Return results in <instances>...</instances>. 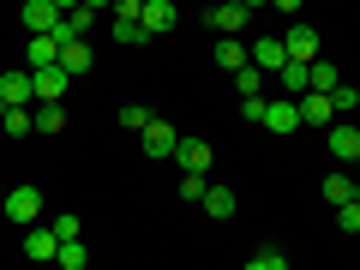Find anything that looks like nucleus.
<instances>
[{"label": "nucleus", "instance_id": "1", "mask_svg": "<svg viewBox=\"0 0 360 270\" xmlns=\"http://www.w3.org/2000/svg\"><path fill=\"white\" fill-rule=\"evenodd\" d=\"M0 210H6L18 229H37V222H42V193L30 186V180H25V186H6V205H0Z\"/></svg>", "mask_w": 360, "mask_h": 270}, {"label": "nucleus", "instance_id": "2", "mask_svg": "<svg viewBox=\"0 0 360 270\" xmlns=\"http://www.w3.org/2000/svg\"><path fill=\"white\" fill-rule=\"evenodd\" d=\"M25 30L30 37H54V30H60V18H66V0H25Z\"/></svg>", "mask_w": 360, "mask_h": 270}, {"label": "nucleus", "instance_id": "3", "mask_svg": "<svg viewBox=\"0 0 360 270\" xmlns=\"http://www.w3.org/2000/svg\"><path fill=\"white\" fill-rule=\"evenodd\" d=\"M115 42H127V49H144V0H120L115 6Z\"/></svg>", "mask_w": 360, "mask_h": 270}, {"label": "nucleus", "instance_id": "4", "mask_svg": "<svg viewBox=\"0 0 360 270\" xmlns=\"http://www.w3.org/2000/svg\"><path fill=\"white\" fill-rule=\"evenodd\" d=\"M283 49H288V66H312V60H324L319 30H312V25H288V30H283Z\"/></svg>", "mask_w": 360, "mask_h": 270}, {"label": "nucleus", "instance_id": "5", "mask_svg": "<svg viewBox=\"0 0 360 270\" xmlns=\"http://www.w3.org/2000/svg\"><path fill=\"white\" fill-rule=\"evenodd\" d=\"M258 127L276 132V139L300 132V103H288V96H264V120H258Z\"/></svg>", "mask_w": 360, "mask_h": 270}, {"label": "nucleus", "instance_id": "6", "mask_svg": "<svg viewBox=\"0 0 360 270\" xmlns=\"http://www.w3.org/2000/svg\"><path fill=\"white\" fill-rule=\"evenodd\" d=\"M37 103V78L18 66V72H0V108H30Z\"/></svg>", "mask_w": 360, "mask_h": 270}, {"label": "nucleus", "instance_id": "7", "mask_svg": "<svg viewBox=\"0 0 360 270\" xmlns=\"http://www.w3.org/2000/svg\"><path fill=\"white\" fill-rule=\"evenodd\" d=\"M246 49H252V66H258L264 78L288 66V49H283V37H258V42H246Z\"/></svg>", "mask_w": 360, "mask_h": 270}, {"label": "nucleus", "instance_id": "8", "mask_svg": "<svg viewBox=\"0 0 360 270\" xmlns=\"http://www.w3.org/2000/svg\"><path fill=\"white\" fill-rule=\"evenodd\" d=\"M139 144H144V156H156V162H162V156H174V150H180V132L168 127V120H150Z\"/></svg>", "mask_w": 360, "mask_h": 270}, {"label": "nucleus", "instance_id": "9", "mask_svg": "<svg viewBox=\"0 0 360 270\" xmlns=\"http://www.w3.org/2000/svg\"><path fill=\"white\" fill-rule=\"evenodd\" d=\"M324 144H330V156H336V162H360V127H354V120H336Z\"/></svg>", "mask_w": 360, "mask_h": 270}, {"label": "nucleus", "instance_id": "10", "mask_svg": "<svg viewBox=\"0 0 360 270\" xmlns=\"http://www.w3.org/2000/svg\"><path fill=\"white\" fill-rule=\"evenodd\" d=\"M49 66H60V37H30L25 72H49Z\"/></svg>", "mask_w": 360, "mask_h": 270}, {"label": "nucleus", "instance_id": "11", "mask_svg": "<svg viewBox=\"0 0 360 270\" xmlns=\"http://www.w3.org/2000/svg\"><path fill=\"white\" fill-rule=\"evenodd\" d=\"M25 252L37 258V264H54V258H60V240H54V229H49V222L25 229Z\"/></svg>", "mask_w": 360, "mask_h": 270}, {"label": "nucleus", "instance_id": "12", "mask_svg": "<svg viewBox=\"0 0 360 270\" xmlns=\"http://www.w3.org/2000/svg\"><path fill=\"white\" fill-rule=\"evenodd\" d=\"M174 25H180L174 0H144V37H168Z\"/></svg>", "mask_w": 360, "mask_h": 270}, {"label": "nucleus", "instance_id": "13", "mask_svg": "<svg viewBox=\"0 0 360 270\" xmlns=\"http://www.w3.org/2000/svg\"><path fill=\"white\" fill-rule=\"evenodd\" d=\"M300 127H324V132H330V127H336V108H330V96L307 90V96H300Z\"/></svg>", "mask_w": 360, "mask_h": 270}, {"label": "nucleus", "instance_id": "14", "mask_svg": "<svg viewBox=\"0 0 360 270\" xmlns=\"http://www.w3.org/2000/svg\"><path fill=\"white\" fill-rule=\"evenodd\" d=\"M252 18V6H210L205 13V25L217 30V37H240V25Z\"/></svg>", "mask_w": 360, "mask_h": 270}, {"label": "nucleus", "instance_id": "15", "mask_svg": "<svg viewBox=\"0 0 360 270\" xmlns=\"http://www.w3.org/2000/svg\"><path fill=\"white\" fill-rule=\"evenodd\" d=\"M174 162H180V174H210V144L205 139H180Z\"/></svg>", "mask_w": 360, "mask_h": 270}, {"label": "nucleus", "instance_id": "16", "mask_svg": "<svg viewBox=\"0 0 360 270\" xmlns=\"http://www.w3.org/2000/svg\"><path fill=\"white\" fill-rule=\"evenodd\" d=\"M30 78H37V103L60 108V96H66V84H72V78H66L60 66H49V72H30Z\"/></svg>", "mask_w": 360, "mask_h": 270}, {"label": "nucleus", "instance_id": "17", "mask_svg": "<svg viewBox=\"0 0 360 270\" xmlns=\"http://www.w3.org/2000/svg\"><path fill=\"white\" fill-rule=\"evenodd\" d=\"M217 66L222 72H246V66H252V49H246L240 37H222L217 42Z\"/></svg>", "mask_w": 360, "mask_h": 270}, {"label": "nucleus", "instance_id": "18", "mask_svg": "<svg viewBox=\"0 0 360 270\" xmlns=\"http://www.w3.org/2000/svg\"><path fill=\"white\" fill-rule=\"evenodd\" d=\"M276 84H283L288 103H300V96L312 90V66H283V72H276Z\"/></svg>", "mask_w": 360, "mask_h": 270}, {"label": "nucleus", "instance_id": "19", "mask_svg": "<svg viewBox=\"0 0 360 270\" xmlns=\"http://www.w3.org/2000/svg\"><path fill=\"white\" fill-rule=\"evenodd\" d=\"M90 66H96V60H90V42H66V49H60V72L66 78H84Z\"/></svg>", "mask_w": 360, "mask_h": 270}, {"label": "nucleus", "instance_id": "20", "mask_svg": "<svg viewBox=\"0 0 360 270\" xmlns=\"http://www.w3.org/2000/svg\"><path fill=\"white\" fill-rule=\"evenodd\" d=\"M0 132H6V139H30V132H37V108H6V115H0Z\"/></svg>", "mask_w": 360, "mask_h": 270}, {"label": "nucleus", "instance_id": "21", "mask_svg": "<svg viewBox=\"0 0 360 270\" xmlns=\"http://www.w3.org/2000/svg\"><path fill=\"white\" fill-rule=\"evenodd\" d=\"M324 205H336V210L354 205V180L348 174H324Z\"/></svg>", "mask_w": 360, "mask_h": 270}, {"label": "nucleus", "instance_id": "22", "mask_svg": "<svg viewBox=\"0 0 360 270\" xmlns=\"http://www.w3.org/2000/svg\"><path fill=\"white\" fill-rule=\"evenodd\" d=\"M234 90H240V103H264V72H258V66L234 72Z\"/></svg>", "mask_w": 360, "mask_h": 270}, {"label": "nucleus", "instance_id": "23", "mask_svg": "<svg viewBox=\"0 0 360 270\" xmlns=\"http://www.w3.org/2000/svg\"><path fill=\"white\" fill-rule=\"evenodd\" d=\"M205 217H217V222L234 217V193H229V186H210V193H205Z\"/></svg>", "mask_w": 360, "mask_h": 270}, {"label": "nucleus", "instance_id": "24", "mask_svg": "<svg viewBox=\"0 0 360 270\" xmlns=\"http://www.w3.org/2000/svg\"><path fill=\"white\" fill-rule=\"evenodd\" d=\"M49 229H54V240L66 246V240H78V234H84V222H78L72 210H60V217H49Z\"/></svg>", "mask_w": 360, "mask_h": 270}, {"label": "nucleus", "instance_id": "25", "mask_svg": "<svg viewBox=\"0 0 360 270\" xmlns=\"http://www.w3.org/2000/svg\"><path fill=\"white\" fill-rule=\"evenodd\" d=\"M240 270H288V258L283 252H276V246H258V252L252 258H246V264Z\"/></svg>", "mask_w": 360, "mask_h": 270}, {"label": "nucleus", "instance_id": "26", "mask_svg": "<svg viewBox=\"0 0 360 270\" xmlns=\"http://www.w3.org/2000/svg\"><path fill=\"white\" fill-rule=\"evenodd\" d=\"M37 132H66V103H60V108L37 103Z\"/></svg>", "mask_w": 360, "mask_h": 270}, {"label": "nucleus", "instance_id": "27", "mask_svg": "<svg viewBox=\"0 0 360 270\" xmlns=\"http://www.w3.org/2000/svg\"><path fill=\"white\" fill-rule=\"evenodd\" d=\"M336 84H342V78H336V66H330V60H312V90H319V96H330Z\"/></svg>", "mask_w": 360, "mask_h": 270}, {"label": "nucleus", "instance_id": "28", "mask_svg": "<svg viewBox=\"0 0 360 270\" xmlns=\"http://www.w3.org/2000/svg\"><path fill=\"white\" fill-rule=\"evenodd\" d=\"M150 108H139V103H127V108H120V127H127V132H139V139H144V127H150Z\"/></svg>", "mask_w": 360, "mask_h": 270}, {"label": "nucleus", "instance_id": "29", "mask_svg": "<svg viewBox=\"0 0 360 270\" xmlns=\"http://www.w3.org/2000/svg\"><path fill=\"white\" fill-rule=\"evenodd\" d=\"M205 193H210L205 174H180V198H186V205H205Z\"/></svg>", "mask_w": 360, "mask_h": 270}, {"label": "nucleus", "instance_id": "30", "mask_svg": "<svg viewBox=\"0 0 360 270\" xmlns=\"http://www.w3.org/2000/svg\"><path fill=\"white\" fill-rule=\"evenodd\" d=\"M330 108H336V115H354V108H360V90L354 84H336L330 90Z\"/></svg>", "mask_w": 360, "mask_h": 270}, {"label": "nucleus", "instance_id": "31", "mask_svg": "<svg viewBox=\"0 0 360 270\" xmlns=\"http://www.w3.org/2000/svg\"><path fill=\"white\" fill-rule=\"evenodd\" d=\"M54 264H60V270H84V240H66Z\"/></svg>", "mask_w": 360, "mask_h": 270}, {"label": "nucleus", "instance_id": "32", "mask_svg": "<svg viewBox=\"0 0 360 270\" xmlns=\"http://www.w3.org/2000/svg\"><path fill=\"white\" fill-rule=\"evenodd\" d=\"M336 229H342V234H354V240H360V205H342V210H336Z\"/></svg>", "mask_w": 360, "mask_h": 270}, {"label": "nucleus", "instance_id": "33", "mask_svg": "<svg viewBox=\"0 0 360 270\" xmlns=\"http://www.w3.org/2000/svg\"><path fill=\"white\" fill-rule=\"evenodd\" d=\"M354 205H360V180H354Z\"/></svg>", "mask_w": 360, "mask_h": 270}, {"label": "nucleus", "instance_id": "34", "mask_svg": "<svg viewBox=\"0 0 360 270\" xmlns=\"http://www.w3.org/2000/svg\"><path fill=\"white\" fill-rule=\"evenodd\" d=\"M0 205H6V186H0Z\"/></svg>", "mask_w": 360, "mask_h": 270}]
</instances>
